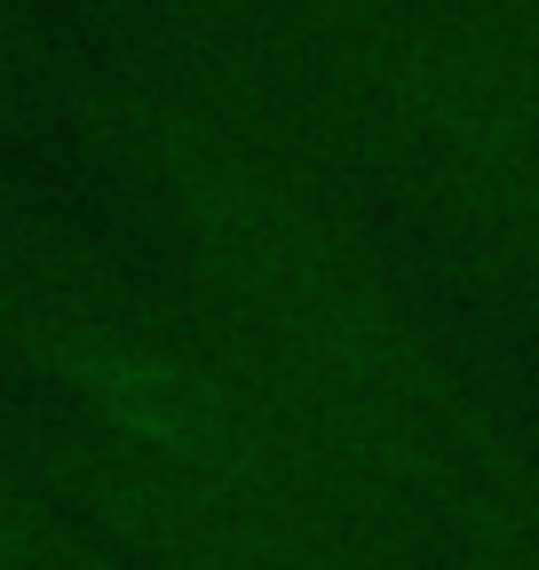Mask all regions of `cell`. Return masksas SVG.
<instances>
[{
    "label": "cell",
    "instance_id": "cell-1",
    "mask_svg": "<svg viewBox=\"0 0 539 570\" xmlns=\"http://www.w3.org/2000/svg\"><path fill=\"white\" fill-rule=\"evenodd\" d=\"M63 475L111 539L159 570H404L396 523L325 483L151 452L104 428Z\"/></svg>",
    "mask_w": 539,
    "mask_h": 570
}]
</instances>
